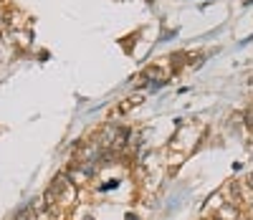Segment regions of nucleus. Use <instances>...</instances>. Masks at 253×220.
<instances>
[{
	"label": "nucleus",
	"instance_id": "1",
	"mask_svg": "<svg viewBox=\"0 0 253 220\" xmlns=\"http://www.w3.org/2000/svg\"><path fill=\"white\" fill-rule=\"evenodd\" d=\"M248 190H253V175H251V180H248Z\"/></svg>",
	"mask_w": 253,
	"mask_h": 220
}]
</instances>
